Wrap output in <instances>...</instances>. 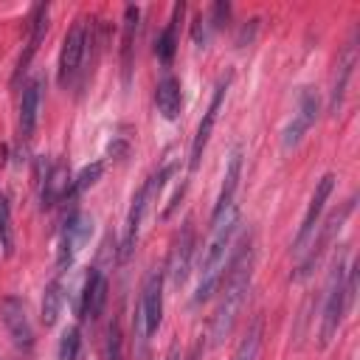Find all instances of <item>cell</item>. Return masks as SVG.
<instances>
[{
	"label": "cell",
	"instance_id": "1",
	"mask_svg": "<svg viewBox=\"0 0 360 360\" xmlns=\"http://www.w3.org/2000/svg\"><path fill=\"white\" fill-rule=\"evenodd\" d=\"M228 276L225 278V287H222V295H219V304L214 309V318H211V346H219L236 326V318L248 301V292H250V278H253V248L250 242H245L236 256L228 262Z\"/></svg>",
	"mask_w": 360,
	"mask_h": 360
},
{
	"label": "cell",
	"instance_id": "2",
	"mask_svg": "<svg viewBox=\"0 0 360 360\" xmlns=\"http://www.w3.org/2000/svg\"><path fill=\"white\" fill-rule=\"evenodd\" d=\"M236 225H239V211H236V202L231 208H225L219 217H211V236L202 248V262H200V281H197V292H194V304H202L208 301L222 276H225V267H228V250H231V242H233V233H236Z\"/></svg>",
	"mask_w": 360,
	"mask_h": 360
},
{
	"label": "cell",
	"instance_id": "3",
	"mask_svg": "<svg viewBox=\"0 0 360 360\" xmlns=\"http://www.w3.org/2000/svg\"><path fill=\"white\" fill-rule=\"evenodd\" d=\"M349 295H346V270H343V256L335 259V267L326 278V295H323V312H321V346H326L340 321H343V312L349 307Z\"/></svg>",
	"mask_w": 360,
	"mask_h": 360
},
{
	"label": "cell",
	"instance_id": "4",
	"mask_svg": "<svg viewBox=\"0 0 360 360\" xmlns=\"http://www.w3.org/2000/svg\"><path fill=\"white\" fill-rule=\"evenodd\" d=\"M138 338L149 340L160 321H163V270H152L143 281V292H141V304H138Z\"/></svg>",
	"mask_w": 360,
	"mask_h": 360
},
{
	"label": "cell",
	"instance_id": "5",
	"mask_svg": "<svg viewBox=\"0 0 360 360\" xmlns=\"http://www.w3.org/2000/svg\"><path fill=\"white\" fill-rule=\"evenodd\" d=\"M169 172H172V166H166V169H160L158 174H152V177L138 188V194L132 197V208H129L127 231H124V242H121V259H127V256L132 253V248H135V242H138V231H141L143 214H146V208H149V200L163 188V180L169 177Z\"/></svg>",
	"mask_w": 360,
	"mask_h": 360
},
{
	"label": "cell",
	"instance_id": "6",
	"mask_svg": "<svg viewBox=\"0 0 360 360\" xmlns=\"http://www.w3.org/2000/svg\"><path fill=\"white\" fill-rule=\"evenodd\" d=\"M93 233V217L90 214H82L76 211L73 217H68L65 228H62V236H59V250H56V267L65 270L73 264V259L79 256V250L87 245Z\"/></svg>",
	"mask_w": 360,
	"mask_h": 360
},
{
	"label": "cell",
	"instance_id": "7",
	"mask_svg": "<svg viewBox=\"0 0 360 360\" xmlns=\"http://www.w3.org/2000/svg\"><path fill=\"white\" fill-rule=\"evenodd\" d=\"M332 188H335V174H323V177L318 180V186H315V194H312V200H309V208H307V214H304V222H301V228H298V236H295V242H292V253H295L298 259L307 253V248H309V242H312V236H315V231H318V219H321V214H323V205H326Z\"/></svg>",
	"mask_w": 360,
	"mask_h": 360
},
{
	"label": "cell",
	"instance_id": "8",
	"mask_svg": "<svg viewBox=\"0 0 360 360\" xmlns=\"http://www.w3.org/2000/svg\"><path fill=\"white\" fill-rule=\"evenodd\" d=\"M84 51H87V25L84 20H79L62 39V51H59V84L62 87H68L73 76L79 73Z\"/></svg>",
	"mask_w": 360,
	"mask_h": 360
},
{
	"label": "cell",
	"instance_id": "9",
	"mask_svg": "<svg viewBox=\"0 0 360 360\" xmlns=\"http://www.w3.org/2000/svg\"><path fill=\"white\" fill-rule=\"evenodd\" d=\"M352 208H354V200H346L343 205H340V211H335L329 219H326V225L321 228V231H315V236H312V242H309V253H304L301 256V264H298V273H295V278H304L315 264H318V259H321V253L326 250V245L332 242V236H335V231H340V225L346 222V217L352 214Z\"/></svg>",
	"mask_w": 360,
	"mask_h": 360
},
{
	"label": "cell",
	"instance_id": "10",
	"mask_svg": "<svg viewBox=\"0 0 360 360\" xmlns=\"http://www.w3.org/2000/svg\"><path fill=\"white\" fill-rule=\"evenodd\" d=\"M318 110H321V98H318V93H315L312 87H304L301 96H298V110H295V115H292V121L287 124L284 138H281V146H284L287 152L295 149V146L301 143V138L307 135V129L315 124Z\"/></svg>",
	"mask_w": 360,
	"mask_h": 360
},
{
	"label": "cell",
	"instance_id": "11",
	"mask_svg": "<svg viewBox=\"0 0 360 360\" xmlns=\"http://www.w3.org/2000/svg\"><path fill=\"white\" fill-rule=\"evenodd\" d=\"M0 321H3V326H6V332H8V338L14 340V346L31 349V343H34V329H31L25 304H22L17 295H6V298L0 301Z\"/></svg>",
	"mask_w": 360,
	"mask_h": 360
},
{
	"label": "cell",
	"instance_id": "12",
	"mask_svg": "<svg viewBox=\"0 0 360 360\" xmlns=\"http://www.w3.org/2000/svg\"><path fill=\"white\" fill-rule=\"evenodd\" d=\"M228 82H231V73L225 79H219V84L214 90V98H211V104H208V110H205V115H202V121L197 127V135L191 141V155H188V169L191 172L200 166V158H202V152L208 146V138L214 132V124H217V115H219V107H222V98H225V90H228Z\"/></svg>",
	"mask_w": 360,
	"mask_h": 360
},
{
	"label": "cell",
	"instance_id": "13",
	"mask_svg": "<svg viewBox=\"0 0 360 360\" xmlns=\"http://www.w3.org/2000/svg\"><path fill=\"white\" fill-rule=\"evenodd\" d=\"M191 253H194V225L191 219L183 222L172 250H169V264H166V273H169V281L174 287H180L186 278H188V267H191Z\"/></svg>",
	"mask_w": 360,
	"mask_h": 360
},
{
	"label": "cell",
	"instance_id": "14",
	"mask_svg": "<svg viewBox=\"0 0 360 360\" xmlns=\"http://www.w3.org/2000/svg\"><path fill=\"white\" fill-rule=\"evenodd\" d=\"M107 304V278L101 270H90L82 287V298H79V318L82 321H96L101 315Z\"/></svg>",
	"mask_w": 360,
	"mask_h": 360
},
{
	"label": "cell",
	"instance_id": "15",
	"mask_svg": "<svg viewBox=\"0 0 360 360\" xmlns=\"http://www.w3.org/2000/svg\"><path fill=\"white\" fill-rule=\"evenodd\" d=\"M39 107H42V79L34 76L25 87H22V98H20V135L31 138L37 118H39Z\"/></svg>",
	"mask_w": 360,
	"mask_h": 360
},
{
	"label": "cell",
	"instance_id": "16",
	"mask_svg": "<svg viewBox=\"0 0 360 360\" xmlns=\"http://www.w3.org/2000/svg\"><path fill=\"white\" fill-rule=\"evenodd\" d=\"M70 191H73V180H70L68 166L65 163H53L42 177V205L51 208L59 200H65Z\"/></svg>",
	"mask_w": 360,
	"mask_h": 360
},
{
	"label": "cell",
	"instance_id": "17",
	"mask_svg": "<svg viewBox=\"0 0 360 360\" xmlns=\"http://www.w3.org/2000/svg\"><path fill=\"white\" fill-rule=\"evenodd\" d=\"M155 104H158V112L166 118V121H174L180 115V107H183V93H180V82L174 76H163L155 87Z\"/></svg>",
	"mask_w": 360,
	"mask_h": 360
},
{
	"label": "cell",
	"instance_id": "18",
	"mask_svg": "<svg viewBox=\"0 0 360 360\" xmlns=\"http://www.w3.org/2000/svg\"><path fill=\"white\" fill-rule=\"evenodd\" d=\"M239 174H242V146H233L231 158H228V169H225V177H222V191L217 197V205H214V214L211 217H219L225 208L233 205V191L239 186Z\"/></svg>",
	"mask_w": 360,
	"mask_h": 360
},
{
	"label": "cell",
	"instance_id": "19",
	"mask_svg": "<svg viewBox=\"0 0 360 360\" xmlns=\"http://www.w3.org/2000/svg\"><path fill=\"white\" fill-rule=\"evenodd\" d=\"M354 70V42L346 45L340 62H338V73H335V82H332V98H329V112H338L340 104H343V96H346V84H349V76Z\"/></svg>",
	"mask_w": 360,
	"mask_h": 360
},
{
	"label": "cell",
	"instance_id": "20",
	"mask_svg": "<svg viewBox=\"0 0 360 360\" xmlns=\"http://www.w3.org/2000/svg\"><path fill=\"white\" fill-rule=\"evenodd\" d=\"M183 3H177L174 8H172V20H169V25L163 28V34L158 37V42H155V53H158V59L163 62V65H169L172 59H174V51H177V22H180V17H183Z\"/></svg>",
	"mask_w": 360,
	"mask_h": 360
},
{
	"label": "cell",
	"instance_id": "21",
	"mask_svg": "<svg viewBox=\"0 0 360 360\" xmlns=\"http://www.w3.org/2000/svg\"><path fill=\"white\" fill-rule=\"evenodd\" d=\"M45 34H48V6H37V8H34V17H31L28 51H25V53H22V59H20V70H25V65H28V62H31V56L37 53L39 42L45 39Z\"/></svg>",
	"mask_w": 360,
	"mask_h": 360
},
{
	"label": "cell",
	"instance_id": "22",
	"mask_svg": "<svg viewBox=\"0 0 360 360\" xmlns=\"http://www.w3.org/2000/svg\"><path fill=\"white\" fill-rule=\"evenodd\" d=\"M259 349H262V318H256L250 326H248V335L239 340L236 352L231 360H256L259 357Z\"/></svg>",
	"mask_w": 360,
	"mask_h": 360
},
{
	"label": "cell",
	"instance_id": "23",
	"mask_svg": "<svg viewBox=\"0 0 360 360\" xmlns=\"http://www.w3.org/2000/svg\"><path fill=\"white\" fill-rule=\"evenodd\" d=\"M62 281L53 278L48 287H45V298H42V323L45 326H53L56 318H59V309H62Z\"/></svg>",
	"mask_w": 360,
	"mask_h": 360
},
{
	"label": "cell",
	"instance_id": "24",
	"mask_svg": "<svg viewBox=\"0 0 360 360\" xmlns=\"http://www.w3.org/2000/svg\"><path fill=\"white\" fill-rule=\"evenodd\" d=\"M14 253V231H11V211L6 194H0V256L8 259Z\"/></svg>",
	"mask_w": 360,
	"mask_h": 360
},
{
	"label": "cell",
	"instance_id": "25",
	"mask_svg": "<svg viewBox=\"0 0 360 360\" xmlns=\"http://www.w3.org/2000/svg\"><path fill=\"white\" fill-rule=\"evenodd\" d=\"M138 28V8L127 6L124 11V76L129 79V65H132V37Z\"/></svg>",
	"mask_w": 360,
	"mask_h": 360
},
{
	"label": "cell",
	"instance_id": "26",
	"mask_svg": "<svg viewBox=\"0 0 360 360\" xmlns=\"http://www.w3.org/2000/svg\"><path fill=\"white\" fill-rule=\"evenodd\" d=\"M79 346H82L79 329L76 326H68L62 332V340H59V360H76L79 357Z\"/></svg>",
	"mask_w": 360,
	"mask_h": 360
},
{
	"label": "cell",
	"instance_id": "27",
	"mask_svg": "<svg viewBox=\"0 0 360 360\" xmlns=\"http://www.w3.org/2000/svg\"><path fill=\"white\" fill-rule=\"evenodd\" d=\"M101 172H104V163H93V166H84V169L79 172V177L73 180V191H84L87 186H93V183L101 177Z\"/></svg>",
	"mask_w": 360,
	"mask_h": 360
},
{
	"label": "cell",
	"instance_id": "28",
	"mask_svg": "<svg viewBox=\"0 0 360 360\" xmlns=\"http://www.w3.org/2000/svg\"><path fill=\"white\" fill-rule=\"evenodd\" d=\"M107 360H124V354H121V332H118L115 323L110 326V338H107Z\"/></svg>",
	"mask_w": 360,
	"mask_h": 360
},
{
	"label": "cell",
	"instance_id": "29",
	"mask_svg": "<svg viewBox=\"0 0 360 360\" xmlns=\"http://www.w3.org/2000/svg\"><path fill=\"white\" fill-rule=\"evenodd\" d=\"M191 34H194V42H197V45H205V39H208V20H205L202 14L194 20V31H191Z\"/></svg>",
	"mask_w": 360,
	"mask_h": 360
},
{
	"label": "cell",
	"instance_id": "30",
	"mask_svg": "<svg viewBox=\"0 0 360 360\" xmlns=\"http://www.w3.org/2000/svg\"><path fill=\"white\" fill-rule=\"evenodd\" d=\"M166 360H180V352H177V346H172V349H169V357H166Z\"/></svg>",
	"mask_w": 360,
	"mask_h": 360
}]
</instances>
